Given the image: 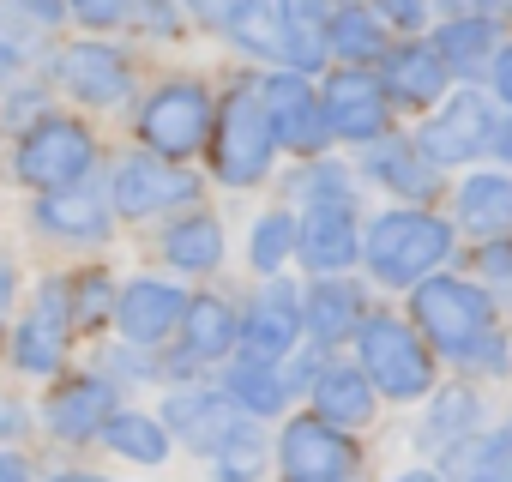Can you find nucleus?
<instances>
[{"label":"nucleus","instance_id":"obj_1","mask_svg":"<svg viewBox=\"0 0 512 482\" xmlns=\"http://www.w3.org/2000/svg\"><path fill=\"white\" fill-rule=\"evenodd\" d=\"M452 241L458 229L434 211H416V205H398V211H380L362 235V260L380 284L392 290H416L428 278H440V266L452 260Z\"/></svg>","mask_w":512,"mask_h":482},{"label":"nucleus","instance_id":"obj_2","mask_svg":"<svg viewBox=\"0 0 512 482\" xmlns=\"http://www.w3.org/2000/svg\"><path fill=\"white\" fill-rule=\"evenodd\" d=\"M410 326L422 332L428 350L452 356L458 368L500 332L494 326V296L476 278H452V272H440V278L410 290Z\"/></svg>","mask_w":512,"mask_h":482},{"label":"nucleus","instance_id":"obj_3","mask_svg":"<svg viewBox=\"0 0 512 482\" xmlns=\"http://www.w3.org/2000/svg\"><path fill=\"white\" fill-rule=\"evenodd\" d=\"M91 169H97V133L61 109L37 115L19 145H13V175L37 193H67V187H91Z\"/></svg>","mask_w":512,"mask_h":482},{"label":"nucleus","instance_id":"obj_4","mask_svg":"<svg viewBox=\"0 0 512 482\" xmlns=\"http://www.w3.org/2000/svg\"><path fill=\"white\" fill-rule=\"evenodd\" d=\"M356 368L368 374V386L380 398H398V404L434 398V350L398 314H368L362 320V332H356Z\"/></svg>","mask_w":512,"mask_h":482},{"label":"nucleus","instance_id":"obj_5","mask_svg":"<svg viewBox=\"0 0 512 482\" xmlns=\"http://www.w3.org/2000/svg\"><path fill=\"white\" fill-rule=\"evenodd\" d=\"M211 127H217V103L199 79H163L145 103H139V139L157 163H187L211 145Z\"/></svg>","mask_w":512,"mask_h":482},{"label":"nucleus","instance_id":"obj_6","mask_svg":"<svg viewBox=\"0 0 512 482\" xmlns=\"http://www.w3.org/2000/svg\"><path fill=\"white\" fill-rule=\"evenodd\" d=\"M278 157V139H272V121L260 109V91L241 85L217 103V127H211V145H205V163L223 187H253V181H266Z\"/></svg>","mask_w":512,"mask_h":482},{"label":"nucleus","instance_id":"obj_7","mask_svg":"<svg viewBox=\"0 0 512 482\" xmlns=\"http://www.w3.org/2000/svg\"><path fill=\"white\" fill-rule=\"evenodd\" d=\"M500 127H506V115H500L494 97L458 91V97H446V103L422 121L416 145H422V157L440 163V169H446V163H476V157H494Z\"/></svg>","mask_w":512,"mask_h":482},{"label":"nucleus","instance_id":"obj_8","mask_svg":"<svg viewBox=\"0 0 512 482\" xmlns=\"http://www.w3.org/2000/svg\"><path fill=\"white\" fill-rule=\"evenodd\" d=\"M73 332H79V320H73V290H67V278H49L37 296H31V308H25V320L13 326V368L19 374H61V362H67V350H73Z\"/></svg>","mask_w":512,"mask_h":482},{"label":"nucleus","instance_id":"obj_9","mask_svg":"<svg viewBox=\"0 0 512 482\" xmlns=\"http://www.w3.org/2000/svg\"><path fill=\"white\" fill-rule=\"evenodd\" d=\"M278 470H284V482H356L362 446H356L344 428H332V422H320V416L308 410V416H296V422L284 428V440H278Z\"/></svg>","mask_w":512,"mask_h":482},{"label":"nucleus","instance_id":"obj_10","mask_svg":"<svg viewBox=\"0 0 512 482\" xmlns=\"http://www.w3.org/2000/svg\"><path fill=\"white\" fill-rule=\"evenodd\" d=\"M253 91H260V109L272 121L278 151H302V163L326 157L332 127H326V109H320V97H314V85L302 73H266Z\"/></svg>","mask_w":512,"mask_h":482},{"label":"nucleus","instance_id":"obj_11","mask_svg":"<svg viewBox=\"0 0 512 482\" xmlns=\"http://www.w3.org/2000/svg\"><path fill=\"white\" fill-rule=\"evenodd\" d=\"M302 332H308V314H302V290L296 284H266L260 296L247 302V314H241V362H266V368H284L290 356H296V344H302Z\"/></svg>","mask_w":512,"mask_h":482},{"label":"nucleus","instance_id":"obj_12","mask_svg":"<svg viewBox=\"0 0 512 482\" xmlns=\"http://www.w3.org/2000/svg\"><path fill=\"white\" fill-rule=\"evenodd\" d=\"M320 109H326V127L332 139H350V145H380L392 139V103H386V85L368 73V67H338L326 85H320Z\"/></svg>","mask_w":512,"mask_h":482},{"label":"nucleus","instance_id":"obj_13","mask_svg":"<svg viewBox=\"0 0 512 482\" xmlns=\"http://www.w3.org/2000/svg\"><path fill=\"white\" fill-rule=\"evenodd\" d=\"M55 79H61V91H67L73 103H85V109H121V103L133 97V67H127V55H121L115 43H103V37L67 43V49L55 55Z\"/></svg>","mask_w":512,"mask_h":482},{"label":"nucleus","instance_id":"obj_14","mask_svg":"<svg viewBox=\"0 0 512 482\" xmlns=\"http://www.w3.org/2000/svg\"><path fill=\"white\" fill-rule=\"evenodd\" d=\"M199 199V175L175 169V163H157L151 151H133L115 163L109 175V211L115 217H157L169 205H187Z\"/></svg>","mask_w":512,"mask_h":482},{"label":"nucleus","instance_id":"obj_15","mask_svg":"<svg viewBox=\"0 0 512 482\" xmlns=\"http://www.w3.org/2000/svg\"><path fill=\"white\" fill-rule=\"evenodd\" d=\"M163 428H169V440H181V446L217 458V452L247 428V416H241L223 392H211V386H175V392L163 398Z\"/></svg>","mask_w":512,"mask_h":482},{"label":"nucleus","instance_id":"obj_16","mask_svg":"<svg viewBox=\"0 0 512 482\" xmlns=\"http://www.w3.org/2000/svg\"><path fill=\"white\" fill-rule=\"evenodd\" d=\"M115 416H121V386L109 374H73L43 404V422L55 428V440H103Z\"/></svg>","mask_w":512,"mask_h":482},{"label":"nucleus","instance_id":"obj_17","mask_svg":"<svg viewBox=\"0 0 512 482\" xmlns=\"http://www.w3.org/2000/svg\"><path fill=\"white\" fill-rule=\"evenodd\" d=\"M374 79L386 85V103H398V109H428V103H446V79H452V67L440 61V49L428 43V37H398L392 49H386V61L374 67Z\"/></svg>","mask_w":512,"mask_h":482},{"label":"nucleus","instance_id":"obj_18","mask_svg":"<svg viewBox=\"0 0 512 482\" xmlns=\"http://www.w3.org/2000/svg\"><path fill=\"white\" fill-rule=\"evenodd\" d=\"M302 266L314 278H344L362 260V223H356V199L344 205H308L302 211Z\"/></svg>","mask_w":512,"mask_h":482},{"label":"nucleus","instance_id":"obj_19","mask_svg":"<svg viewBox=\"0 0 512 482\" xmlns=\"http://www.w3.org/2000/svg\"><path fill=\"white\" fill-rule=\"evenodd\" d=\"M187 302H193V296H187L181 284H169V278H133V284L121 290V302H115V326H121L127 344L151 350L157 338L181 332Z\"/></svg>","mask_w":512,"mask_h":482},{"label":"nucleus","instance_id":"obj_20","mask_svg":"<svg viewBox=\"0 0 512 482\" xmlns=\"http://www.w3.org/2000/svg\"><path fill=\"white\" fill-rule=\"evenodd\" d=\"M362 175H368V181H380L386 193L410 199L416 211H428V199H440V181H446V169H440V163H428L416 139H380V145L362 157Z\"/></svg>","mask_w":512,"mask_h":482},{"label":"nucleus","instance_id":"obj_21","mask_svg":"<svg viewBox=\"0 0 512 482\" xmlns=\"http://www.w3.org/2000/svg\"><path fill=\"white\" fill-rule=\"evenodd\" d=\"M235 344H241V314H235L223 296L199 290V296L187 302V320H181V350H175V362H169L163 374H187V368H199V362H217V356H229Z\"/></svg>","mask_w":512,"mask_h":482},{"label":"nucleus","instance_id":"obj_22","mask_svg":"<svg viewBox=\"0 0 512 482\" xmlns=\"http://www.w3.org/2000/svg\"><path fill=\"white\" fill-rule=\"evenodd\" d=\"M452 229H470L482 241L512 235V169H476L458 181L452 199Z\"/></svg>","mask_w":512,"mask_h":482},{"label":"nucleus","instance_id":"obj_23","mask_svg":"<svg viewBox=\"0 0 512 482\" xmlns=\"http://www.w3.org/2000/svg\"><path fill=\"white\" fill-rule=\"evenodd\" d=\"M302 314H308V332H314V350H332V344H356L362 332V284L350 278H314L302 290Z\"/></svg>","mask_w":512,"mask_h":482},{"label":"nucleus","instance_id":"obj_24","mask_svg":"<svg viewBox=\"0 0 512 482\" xmlns=\"http://www.w3.org/2000/svg\"><path fill=\"white\" fill-rule=\"evenodd\" d=\"M109 223H115V211H109V193H97V187H67V193L37 199V229L55 241H73V248L79 241H103Z\"/></svg>","mask_w":512,"mask_h":482},{"label":"nucleus","instance_id":"obj_25","mask_svg":"<svg viewBox=\"0 0 512 482\" xmlns=\"http://www.w3.org/2000/svg\"><path fill=\"white\" fill-rule=\"evenodd\" d=\"M428 43L440 49V61L452 73H482V67H494L506 31H500V13H452L446 25H434Z\"/></svg>","mask_w":512,"mask_h":482},{"label":"nucleus","instance_id":"obj_26","mask_svg":"<svg viewBox=\"0 0 512 482\" xmlns=\"http://www.w3.org/2000/svg\"><path fill=\"white\" fill-rule=\"evenodd\" d=\"M326 37H332V55L344 67H368V73L392 49V31H386L380 7H338V13H326Z\"/></svg>","mask_w":512,"mask_h":482},{"label":"nucleus","instance_id":"obj_27","mask_svg":"<svg viewBox=\"0 0 512 482\" xmlns=\"http://www.w3.org/2000/svg\"><path fill=\"white\" fill-rule=\"evenodd\" d=\"M314 398V416L320 422H332V428H368L374 422V404H380V392L368 386V374L362 368H326V380L308 392Z\"/></svg>","mask_w":512,"mask_h":482},{"label":"nucleus","instance_id":"obj_28","mask_svg":"<svg viewBox=\"0 0 512 482\" xmlns=\"http://www.w3.org/2000/svg\"><path fill=\"white\" fill-rule=\"evenodd\" d=\"M476 422H482V392L476 386H446L428 398V422H422V446L428 452H458L476 440Z\"/></svg>","mask_w":512,"mask_h":482},{"label":"nucleus","instance_id":"obj_29","mask_svg":"<svg viewBox=\"0 0 512 482\" xmlns=\"http://www.w3.org/2000/svg\"><path fill=\"white\" fill-rule=\"evenodd\" d=\"M247 422H266V416H278L296 392H290V380H284V368H266V362H229V374H223V386H217Z\"/></svg>","mask_w":512,"mask_h":482},{"label":"nucleus","instance_id":"obj_30","mask_svg":"<svg viewBox=\"0 0 512 482\" xmlns=\"http://www.w3.org/2000/svg\"><path fill=\"white\" fill-rule=\"evenodd\" d=\"M157 254H163L175 272H217V260H223V223H217L211 211H187V217H175V223L163 229Z\"/></svg>","mask_w":512,"mask_h":482},{"label":"nucleus","instance_id":"obj_31","mask_svg":"<svg viewBox=\"0 0 512 482\" xmlns=\"http://www.w3.org/2000/svg\"><path fill=\"white\" fill-rule=\"evenodd\" d=\"M223 37H235L247 55H260V61H284V73H290V55H284V13L278 7H211L205 13Z\"/></svg>","mask_w":512,"mask_h":482},{"label":"nucleus","instance_id":"obj_32","mask_svg":"<svg viewBox=\"0 0 512 482\" xmlns=\"http://www.w3.org/2000/svg\"><path fill=\"white\" fill-rule=\"evenodd\" d=\"M284 13V55H290V73H320L332 61V37H326V13L320 7H278Z\"/></svg>","mask_w":512,"mask_h":482},{"label":"nucleus","instance_id":"obj_33","mask_svg":"<svg viewBox=\"0 0 512 482\" xmlns=\"http://www.w3.org/2000/svg\"><path fill=\"white\" fill-rule=\"evenodd\" d=\"M296 248H302V217L296 211H266L260 223H253V235H247V266L260 278H278Z\"/></svg>","mask_w":512,"mask_h":482},{"label":"nucleus","instance_id":"obj_34","mask_svg":"<svg viewBox=\"0 0 512 482\" xmlns=\"http://www.w3.org/2000/svg\"><path fill=\"white\" fill-rule=\"evenodd\" d=\"M103 446H109V452H121L127 464H163V458H169V428H163V416L121 410V416L109 422Z\"/></svg>","mask_w":512,"mask_h":482},{"label":"nucleus","instance_id":"obj_35","mask_svg":"<svg viewBox=\"0 0 512 482\" xmlns=\"http://www.w3.org/2000/svg\"><path fill=\"white\" fill-rule=\"evenodd\" d=\"M260 476H266V434L247 422V428L211 458V482H260Z\"/></svg>","mask_w":512,"mask_h":482},{"label":"nucleus","instance_id":"obj_36","mask_svg":"<svg viewBox=\"0 0 512 482\" xmlns=\"http://www.w3.org/2000/svg\"><path fill=\"white\" fill-rule=\"evenodd\" d=\"M296 199L302 205H344V199H356V175L338 157H314L296 175Z\"/></svg>","mask_w":512,"mask_h":482},{"label":"nucleus","instance_id":"obj_37","mask_svg":"<svg viewBox=\"0 0 512 482\" xmlns=\"http://www.w3.org/2000/svg\"><path fill=\"white\" fill-rule=\"evenodd\" d=\"M67 290H73V320H79V326H109V320H115L121 290L109 284V272H79Z\"/></svg>","mask_w":512,"mask_h":482},{"label":"nucleus","instance_id":"obj_38","mask_svg":"<svg viewBox=\"0 0 512 482\" xmlns=\"http://www.w3.org/2000/svg\"><path fill=\"white\" fill-rule=\"evenodd\" d=\"M37 31H43V25H31V19H25V7L0 13V79H13V73H25V67H31Z\"/></svg>","mask_w":512,"mask_h":482},{"label":"nucleus","instance_id":"obj_39","mask_svg":"<svg viewBox=\"0 0 512 482\" xmlns=\"http://www.w3.org/2000/svg\"><path fill=\"white\" fill-rule=\"evenodd\" d=\"M476 272L512 296V235H500V241H488V248H476Z\"/></svg>","mask_w":512,"mask_h":482},{"label":"nucleus","instance_id":"obj_40","mask_svg":"<svg viewBox=\"0 0 512 482\" xmlns=\"http://www.w3.org/2000/svg\"><path fill=\"white\" fill-rule=\"evenodd\" d=\"M109 374H121V386H127V380H145V374H163V368L139 344H121V350H109Z\"/></svg>","mask_w":512,"mask_h":482},{"label":"nucleus","instance_id":"obj_41","mask_svg":"<svg viewBox=\"0 0 512 482\" xmlns=\"http://www.w3.org/2000/svg\"><path fill=\"white\" fill-rule=\"evenodd\" d=\"M380 19H386V31H404V43L416 31H428V7H416V0H392V7H380Z\"/></svg>","mask_w":512,"mask_h":482},{"label":"nucleus","instance_id":"obj_42","mask_svg":"<svg viewBox=\"0 0 512 482\" xmlns=\"http://www.w3.org/2000/svg\"><path fill=\"white\" fill-rule=\"evenodd\" d=\"M73 19H79V25H91V31H109V25H127L133 13H127V7H115V0H85V7H73Z\"/></svg>","mask_w":512,"mask_h":482},{"label":"nucleus","instance_id":"obj_43","mask_svg":"<svg viewBox=\"0 0 512 482\" xmlns=\"http://www.w3.org/2000/svg\"><path fill=\"white\" fill-rule=\"evenodd\" d=\"M488 85H494V103H506V109H512V37L500 43L494 67H488Z\"/></svg>","mask_w":512,"mask_h":482},{"label":"nucleus","instance_id":"obj_44","mask_svg":"<svg viewBox=\"0 0 512 482\" xmlns=\"http://www.w3.org/2000/svg\"><path fill=\"white\" fill-rule=\"evenodd\" d=\"M13 296H19V272H13L7 254H0V326H7V314H13Z\"/></svg>","mask_w":512,"mask_h":482},{"label":"nucleus","instance_id":"obj_45","mask_svg":"<svg viewBox=\"0 0 512 482\" xmlns=\"http://www.w3.org/2000/svg\"><path fill=\"white\" fill-rule=\"evenodd\" d=\"M0 482H31V464L19 452H0Z\"/></svg>","mask_w":512,"mask_h":482},{"label":"nucleus","instance_id":"obj_46","mask_svg":"<svg viewBox=\"0 0 512 482\" xmlns=\"http://www.w3.org/2000/svg\"><path fill=\"white\" fill-rule=\"evenodd\" d=\"M494 157L512 169V115H506V127H500V145H494Z\"/></svg>","mask_w":512,"mask_h":482},{"label":"nucleus","instance_id":"obj_47","mask_svg":"<svg viewBox=\"0 0 512 482\" xmlns=\"http://www.w3.org/2000/svg\"><path fill=\"white\" fill-rule=\"evenodd\" d=\"M392 482H446V476H440V470H398Z\"/></svg>","mask_w":512,"mask_h":482},{"label":"nucleus","instance_id":"obj_48","mask_svg":"<svg viewBox=\"0 0 512 482\" xmlns=\"http://www.w3.org/2000/svg\"><path fill=\"white\" fill-rule=\"evenodd\" d=\"M49 482H109V476H97V470H61V476H49Z\"/></svg>","mask_w":512,"mask_h":482}]
</instances>
